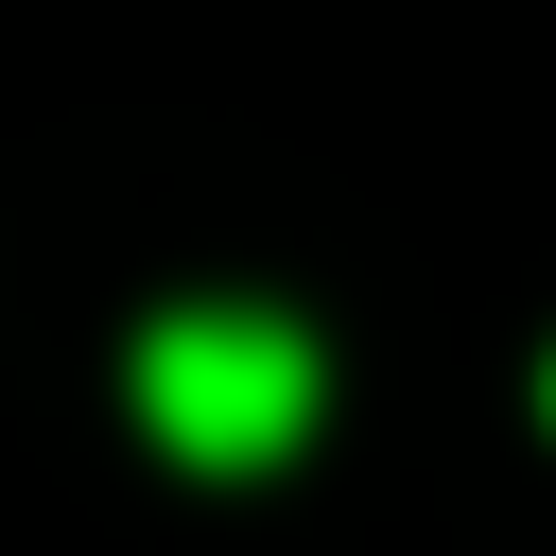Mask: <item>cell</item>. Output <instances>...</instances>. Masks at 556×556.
<instances>
[{
	"instance_id": "6da1fadb",
	"label": "cell",
	"mask_w": 556,
	"mask_h": 556,
	"mask_svg": "<svg viewBox=\"0 0 556 556\" xmlns=\"http://www.w3.org/2000/svg\"><path fill=\"white\" fill-rule=\"evenodd\" d=\"M139 417L191 452V469H261L295 417H313V348L278 313H174L139 348Z\"/></svg>"
}]
</instances>
